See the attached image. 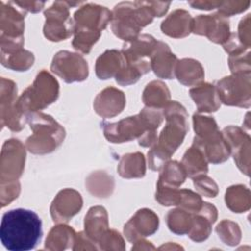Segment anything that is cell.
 <instances>
[{"label": "cell", "instance_id": "1", "mask_svg": "<svg viewBox=\"0 0 251 251\" xmlns=\"http://www.w3.org/2000/svg\"><path fill=\"white\" fill-rule=\"evenodd\" d=\"M42 222L31 210L17 208L2 216L0 240L9 251H28L34 249L41 240Z\"/></svg>", "mask_w": 251, "mask_h": 251}, {"label": "cell", "instance_id": "2", "mask_svg": "<svg viewBox=\"0 0 251 251\" xmlns=\"http://www.w3.org/2000/svg\"><path fill=\"white\" fill-rule=\"evenodd\" d=\"M167 125L154 147L148 152V164L151 170L158 171L167 163L176 148L182 143L188 130L187 113L176 101H170L163 110Z\"/></svg>", "mask_w": 251, "mask_h": 251}, {"label": "cell", "instance_id": "3", "mask_svg": "<svg viewBox=\"0 0 251 251\" xmlns=\"http://www.w3.org/2000/svg\"><path fill=\"white\" fill-rule=\"evenodd\" d=\"M163 121V112L158 108H144L138 115L127 117L117 123L103 122L105 137L113 143L127 142L140 138L147 131H155Z\"/></svg>", "mask_w": 251, "mask_h": 251}, {"label": "cell", "instance_id": "4", "mask_svg": "<svg viewBox=\"0 0 251 251\" xmlns=\"http://www.w3.org/2000/svg\"><path fill=\"white\" fill-rule=\"evenodd\" d=\"M155 16L160 17L159 11L147 7V2L121 3L113 11L112 30L123 40H133L138 36L140 29L149 25Z\"/></svg>", "mask_w": 251, "mask_h": 251}, {"label": "cell", "instance_id": "5", "mask_svg": "<svg viewBox=\"0 0 251 251\" xmlns=\"http://www.w3.org/2000/svg\"><path fill=\"white\" fill-rule=\"evenodd\" d=\"M33 134L25 142L28 151L33 154H46L54 151L65 138V129L49 115L31 112L26 120Z\"/></svg>", "mask_w": 251, "mask_h": 251}, {"label": "cell", "instance_id": "6", "mask_svg": "<svg viewBox=\"0 0 251 251\" xmlns=\"http://www.w3.org/2000/svg\"><path fill=\"white\" fill-rule=\"evenodd\" d=\"M59 96L58 81L45 70L37 75L32 85L27 87L18 99L19 110L26 116L36 110H41L55 102Z\"/></svg>", "mask_w": 251, "mask_h": 251}, {"label": "cell", "instance_id": "7", "mask_svg": "<svg viewBox=\"0 0 251 251\" xmlns=\"http://www.w3.org/2000/svg\"><path fill=\"white\" fill-rule=\"evenodd\" d=\"M112 15L105 7L88 4L75 13V36L85 40H98Z\"/></svg>", "mask_w": 251, "mask_h": 251}, {"label": "cell", "instance_id": "8", "mask_svg": "<svg viewBox=\"0 0 251 251\" xmlns=\"http://www.w3.org/2000/svg\"><path fill=\"white\" fill-rule=\"evenodd\" d=\"M158 41L151 35L141 34L124 44L122 54L126 64L138 70L141 75L151 70V58Z\"/></svg>", "mask_w": 251, "mask_h": 251}, {"label": "cell", "instance_id": "9", "mask_svg": "<svg viewBox=\"0 0 251 251\" xmlns=\"http://www.w3.org/2000/svg\"><path fill=\"white\" fill-rule=\"evenodd\" d=\"M17 85L13 80L5 77L1 78V125L7 126L12 131H20L25 126V121L27 120L18 108Z\"/></svg>", "mask_w": 251, "mask_h": 251}, {"label": "cell", "instance_id": "10", "mask_svg": "<svg viewBox=\"0 0 251 251\" xmlns=\"http://www.w3.org/2000/svg\"><path fill=\"white\" fill-rule=\"evenodd\" d=\"M51 71L68 83L82 81L88 76L87 62L79 54L69 51H60L54 56Z\"/></svg>", "mask_w": 251, "mask_h": 251}, {"label": "cell", "instance_id": "11", "mask_svg": "<svg viewBox=\"0 0 251 251\" xmlns=\"http://www.w3.org/2000/svg\"><path fill=\"white\" fill-rule=\"evenodd\" d=\"M25 152L18 139L6 140L2 147L0 163L1 182L16 181L22 176L25 167Z\"/></svg>", "mask_w": 251, "mask_h": 251}, {"label": "cell", "instance_id": "12", "mask_svg": "<svg viewBox=\"0 0 251 251\" xmlns=\"http://www.w3.org/2000/svg\"><path fill=\"white\" fill-rule=\"evenodd\" d=\"M57 7L55 3L51 8L45 11L46 18L44 25V35L51 41H61L70 37L75 31V25L69 17L68 8L64 6Z\"/></svg>", "mask_w": 251, "mask_h": 251}, {"label": "cell", "instance_id": "13", "mask_svg": "<svg viewBox=\"0 0 251 251\" xmlns=\"http://www.w3.org/2000/svg\"><path fill=\"white\" fill-rule=\"evenodd\" d=\"M158 226V216L152 210L141 209L125 225L124 232L128 241L135 242L142 237L153 234Z\"/></svg>", "mask_w": 251, "mask_h": 251}, {"label": "cell", "instance_id": "14", "mask_svg": "<svg viewBox=\"0 0 251 251\" xmlns=\"http://www.w3.org/2000/svg\"><path fill=\"white\" fill-rule=\"evenodd\" d=\"M192 31L199 35H206L215 43H223L228 39L229 25L219 15H200L193 23Z\"/></svg>", "mask_w": 251, "mask_h": 251}, {"label": "cell", "instance_id": "15", "mask_svg": "<svg viewBox=\"0 0 251 251\" xmlns=\"http://www.w3.org/2000/svg\"><path fill=\"white\" fill-rule=\"evenodd\" d=\"M82 207L81 195L75 189L61 190L51 205V216L54 222H68L80 211Z\"/></svg>", "mask_w": 251, "mask_h": 251}, {"label": "cell", "instance_id": "16", "mask_svg": "<svg viewBox=\"0 0 251 251\" xmlns=\"http://www.w3.org/2000/svg\"><path fill=\"white\" fill-rule=\"evenodd\" d=\"M216 90L220 101L226 105L249 107L250 99L243 96V76L230 75L217 82Z\"/></svg>", "mask_w": 251, "mask_h": 251}, {"label": "cell", "instance_id": "17", "mask_svg": "<svg viewBox=\"0 0 251 251\" xmlns=\"http://www.w3.org/2000/svg\"><path fill=\"white\" fill-rule=\"evenodd\" d=\"M126 106V97L123 91L115 87L102 90L94 100L95 112L103 118H112L119 115Z\"/></svg>", "mask_w": 251, "mask_h": 251}, {"label": "cell", "instance_id": "18", "mask_svg": "<svg viewBox=\"0 0 251 251\" xmlns=\"http://www.w3.org/2000/svg\"><path fill=\"white\" fill-rule=\"evenodd\" d=\"M217 209L210 203L203 202L201 209L193 213L192 226L187 233L189 238L195 242L206 240L211 233V226L216 222Z\"/></svg>", "mask_w": 251, "mask_h": 251}, {"label": "cell", "instance_id": "19", "mask_svg": "<svg viewBox=\"0 0 251 251\" xmlns=\"http://www.w3.org/2000/svg\"><path fill=\"white\" fill-rule=\"evenodd\" d=\"M1 34L0 38L8 39H22L23 31L25 29L24 18L25 15L20 13L16 8L11 6L8 2L7 5L1 1Z\"/></svg>", "mask_w": 251, "mask_h": 251}, {"label": "cell", "instance_id": "20", "mask_svg": "<svg viewBox=\"0 0 251 251\" xmlns=\"http://www.w3.org/2000/svg\"><path fill=\"white\" fill-rule=\"evenodd\" d=\"M176 64L177 59L171 52L169 46L162 41H158L151 58V69L154 74L160 78L171 79L175 76Z\"/></svg>", "mask_w": 251, "mask_h": 251}, {"label": "cell", "instance_id": "21", "mask_svg": "<svg viewBox=\"0 0 251 251\" xmlns=\"http://www.w3.org/2000/svg\"><path fill=\"white\" fill-rule=\"evenodd\" d=\"M192 19L190 15L183 11L177 10L172 13L168 19H166L161 25L163 33L175 37H184L192 30Z\"/></svg>", "mask_w": 251, "mask_h": 251}, {"label": "cell", "instance_id": "22", "mask_svg": "<svg viewBox=\"0 0 251 251\" xmlns=\"http://www.w3.org/2000/svg\"><path fill=\"white\" fill-rule=\"evenodd\" d=\"M84 229L85 234L98 244L101 237L108 230V216L105 208L96 206L88 211L85 216Z\"/></svg>", "mask_w": 251, "mask_h": 251}, {"label": "cell", "instance_id": "23", "mask_svg": "<svg viewBox=\"0 0 251 251\" xmlns=\"http://www.w3.org/2000/svg\"><path fill=\"white\" fill-rule=\"evenodd\" d=\"M189 93L197 106L198 112H215L221 105L217 90L210 83H201L191 88Z\"/></svg>", "mask_w": 251, "mask_h": 251}, {"label": "cell", "instance_id": "24", "mask_svg": "<svg viewBox=\"0 0 251 251\" xmlns=\"http://www.w3.org/2000/svg\"><path fill=\"white\" fill-rule=\"evenodd\" d=\"M125 59L122 52L118 50H107L100 55L95 64V73L100 79H108L120 72L124 66Z\"/></svg>", "mask_w": 251, "mask_h": 251}, {"label": "cell", "instance_id": "25", "mask_svg": "<svg viewBox=\"0 0 251 251\" xmlns=\"http://www.w3.org/2000/svg\"><path fill=\"white\" fill-rule=\"evenodd\" d=\"M75 230L66 225H58L53 226L45 241V249L61 251L68 248L73 249L75 239Z\"/></svg>", "mask_w": 251, "mask_h": 251}, {"label": "cell", "instance_id": "26", "mask_svg": "<svg viewBox=\"0 0 251 251\" xmlns=\"http://www.w3.org/2000/svg\"><path fill=\"white\" fill-rule=\"evenodd\" d=\"M176 75L180 83L190 86L203 80L204 70L198 61L182 59L176 64Z\"/></svg>", "mask_w": 251, "mask_h": 251}, {"label": "cell", "instance_id": "27", "mask_svg": "<svg viewBox=\"0 0 251 251\" xmlns=\"http://www.w3.org/2000/svg\"><path fill=\"white\" fill-rule=\"evenodd\" d=\"M181 165L186 176L190 177L205 175L208 171L207 159L202 149L195 143L185 152Z\"/></svg>", "mask_w": 251, "mask_h": 251}, {"label": "cell", "instance_id": "28", "mask_svg": "<svg viewBox=\"0 0 251 251\" xmlns=\"http://www.w3.org/2000/svg\"><path fill=\"white\" fill-rule=\"evenodd\" d=\"M118 172L125 178L142 177L145 175V159L143 154L136 152L124 155L120 161Z\"/></svg>", "mask_w": 251, "mask_h": 251}, {"label": "cell", "instance_id": "29", "mask_svg": "<svg viewBox=\"0 0 251 251\" xmlns=\"http://www.w3.org/2000/svg\"><path fill=\"white\" fill-rule=\"evenodd\" d=\"M142 99L147 107L159 109L170 102V91L162 81H151L146 85Z\"/></svg>", "mask_w": 251, "mask_h": 251}, {"label": "cell", "instance_id": "30", "mask_svg": "<svg viewBox=\"0 0 251 251\" xmlns=\"http://www.w3.org/2000/svg\"><path fill=\"white\" fill-rule=\"evenodd\" d=\"M167 225L169 229L178 235L187 234L191 228L193 221V213L184 209H175L167 214Z\"/></svg>", "mask_w": 251, "mask_h": 251}, {"label": "cell", "instance_id": "31", "mask_svg": "<svg viewBox=\"0 0 251 251\" xmlns=\"http://www.w3.org/2000/svg\"><path fill=\"white\" fill-rule=\"evenodd\" d=\"M33 54L23 48L13 53H1L2 65L14 71L25 72L33 65Z\"/></svg>", "mask_w": 251, "mask_h": 251}, {"label": "cell", "instance_id": "32", "mask_svg": "<svg viewBox=\"0 0 251 251\" xmlns=\"http://www.w3.org/2000/svg\"><path fill=\"white\" fill-rule=\"evenodd\" d=\"M162 168L163 171L159 176L157 184L177 188L184 182L186 173L183 167L176 161L167 162Z\"/></svg>", "mask_w": 251, "mask_h": 251}, {"label": "cell", "instance_id": "33", "mask_svg": "<svg viewBox=\"0 0 251 251\" xmlns=\"http://www.w3.org/2000/svg\"><path fill=\"white\" fill-rule=\"evenodd\" d=\"M216 231L221 238V240L226 245H236L240 240V230L237 224L229 221L221 222L217 227Z\"/></svg>", "mask_w": 251, "mask_h": 251}, {"label": "cell", "instance_id": "34", "mask_svg": "<svg viewBox=\"0 0 251 251\" xmlns=\"http://www.w3.org/2000/svg\"><path fill=\"white\" fill-rule=\"evenodd\" d=\"M98 244V249L102 250H124L126 247L123 237L115 229H108Z\"/></svg>", "mask_w": 251, "mask_h": 251}, {"label": "cell", "instance_id": "35", "mask_svg": "<svg viewBox=\"0 0 251 251\" xmlns=\"http://www.w3.org/2000/svg\"><path fill=\"white\" fill-rule=\"evenodd\" d=\"M1 191V206L5 207L9 203H11L14 199H16L21 190V185L18 180L16 181H7L0 183Z\"/></svg>", "mask_w": 251, "mask_h": 251}, {"label": "cell", "instance_id": "36", "mask_svg": "<svg viewBox=\"0 0 251 251\" xmlns=\"http://www.w3.org/2000/svg\"><path fill=\"white\" fill-rule=\"evenodd\" d=\"M193 182L199 192L207 197H215L218 193V187L215 181L204 175L194 177Z\"/></svg>", "mask_w": 251, "mask_h": 251}, {"label": "cell", "instance_id": "37", "mask_svg": "<svg viewBox=\"0 0 251 251\" xmlns=\"http://www.w3.org/2000/svg\"><path fill=\"white\" fill-rule=\"evenodd\" d=\"M136 244V246H132V250L133 249H155V247L153 245L150 244V242H147L145 240L139 239L137 241L134 242Z\"/></svg>", "mask_w": 251, "mask_h": 251}]
</instances>
